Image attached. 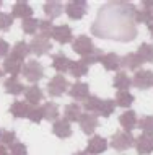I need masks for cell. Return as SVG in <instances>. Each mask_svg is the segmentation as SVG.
Returning a JSON list of instances; mask_svg holds the SVG:
<instances>
[{
    "instance_id": "obj_48",
    "label": "cell",
    "mask_w": 153,
    "mask_h": 155,
    "mask_svg": "<svg viewBox=\"0 0 153 155\" xmlns=\"http://www.w3.org/2000/svg\"><path fill=\"white\" fill-rule=\"evenodd\" d=\"M0 7H2V2H0Z\"/></svg>"
},
{
    "instance_id": "obj_25",
    "label": "cell",
    "mask_w": 153,
    "mask_h": 155,
    "mask_svg": "<svg viewBox=\"0 0 153 155\" xmlns=\"http://www.w3.org/2000/svg\"><path fill=\"white\" fill-rule=\"evenodd\" d=\"M41 111H43V118L46 121H57L59 119V106L52 101H47L41 106Z\"/></svg>"
},
{
    "instance_id": "obj_31",
    "label": "cell",
    "mask_w": 153,
    "mask_h": 155,
    "mask_svg": "<svg viewBox=\"0 0 153 155\" xmlns=\"http://www.w3.org/2000/svg\"><path fill=\"white\" fill-rule=\"evenodd\" d=\"M114 111H116V101L114 100H101L98 114L103 116V118H109Z\"/></svg>"
},
{
    "instance_id": "obj_26",
    "label": "cell",
    "mask_w": 153,
    "mask_h": 155,
    "mask_svg": "<svg viewBox=\"0 0 153 155\" xmlns=\"http://www.w3.org/2000/svg\"><path fill=\"white\" fill-rule=\"evenodd\" d=\"M81 116V106L78 103H70L65 106L64 110V118L69 121V123H77Z\"/></svg>"
},
{
    "instance_id": "obj_27",
    "label": "cell",
    "mask_w": 153,
    "mask_h": 155,
    "mask_svg": "<svg viewBox=\"0 0 153 155\" xmlns=\"http://www.w3.org/2000/svg\"><path fill=\"white\" fill-rule=\"evenodd\" d=\"M69 72H70V75H72V77L80 78V77H83V75L88 74V65H86L83 61H72Z\"/></svg>"
},
{
    "instance_id": "obj_38",
    "label": "cell",
    "mask_w": 153,
    "mask_h": 155,
    "mask_svg": "<svg viewBox=\"0 0 153 155\" xmlns=\"http://www.w3.org/2000/svg\"><path fill=\"white\" fill-rule=\"evenodd\" d=\"M16 142V134L13 131H2V136H0V144L5 145V147H11Z\"/></svg>"
},
{
    "instance_id": "obj_41",
    "label": "cell",
    "mask_w": 153,
    "mask_h": 155,
    "mask_svg": "<svg viewBox=\"0 0 153 155\" xmlns=\"http://www.w3.org/2000/svg\"><path fill=\"white\" fill-rule=\"evenodd\" d=\"M8 153L10 155H26L28 147L24 144H21V142H15V144L10 147V150H8Z\"/></svg>"
},
{
    "instance_id": "obj_29",
    "label": "cell",
    "mask_w": 153,
    "mask_h": 155,
    "mask_svg": "<svg viewBox=\"0 0 153 155\" xmlns=\"http://www.w3.org/2000/svg\"><path fill=\"white\" fill-rule=\"evenodd\" d=\"M134 95L130 93V91H117V95H116V106H121V108H130V104L134 103Z\"/></svg>"
},
{
    "instance_id": "obj_5",
    "label": "cell",
    "mask_w": 153,
    "mask_h": 155,
    "mask_svg": "<svg viewBox=\"0 0 153 155\" xmlns=\"http://www.w3.org/2000/svg\"><path fill=\"white\" fill-rule=\"evenodd\" d=\"M86 10H88V5L83 0H72L65 5V13L70 20H81L86 15Z\"/></svg>"
},
{
    "instance_id": "obj_24",
    "label": "cell",
    "mask_w": 153,
    "mask_h": 155,
    "mask_svg": "<svg viewBox=\"0 0 153 155\" xmlns=\"http://www.w3.org/2000/svg\"><path fill=\"white\" fill-rule=\"evenodd\" d=\"M30 110H31V106L26 101H13L10 106V114L13 116V118H18V119L20 118H28Z\"/></svg>"
},
{
    "instance_id": "obj_17",
    "label": "cell",
    "mask_w": 153,
    "mask_h": 155,
    "mask_svg": "<svg viewBox=\"0 0 153 155\" xmlns=\"http://www.w3.org/2000/svg\"><path fill=\"white\" fill-rule=\"evenodd\" d=\"M11 15H13V18H21V20L31 18L33 16V8L30 7L28 2L18 0V2L13 5V8H11Z\"/></svg>"
},
{
    "instance_id": "obj_23",
    "label": "cell",
    "mask_w": 153,
    "mask_h": 155,
    "mask_svg": "<svg viewBox=\"0 0 153 155\" xmlns=\"http://www.w3.org/2000/svg\"><path fill=\"white\" fill-rule=\"evenodd\" d=\"M130 85H132V78L126 72H117L114 75L113 87H114V88H117V91H129Z\"/></svg>"
},
{
    "instance_id": "obj_36",
    "label": "cell",
    "mask_w": 153,
    "mask_h": 155,
    "mask_svg": "<svg viewBox=\"0 0 153 155\" xmlns=\"http://www.w3.org/2000/svg\"><path fill=\"white\" fill-rule=\"evenodd\" d=\"M103 56H104V54H103V51H101V49H98V48H96L93 52H90L88 56H85L81 61H83L86 65H93V64H98V62H101Z\"/></svg>"
},
{
    "instance_id": "obj_43",
    "label": "cell",
    "mask_w": 153,
    "mask_h": 155,
    "mask_svg": "<svg viewBox=\"0 0 153 155\" xmlns=\"http://www.w3.org/2000/svg\"><path fill=\"white\" fill-rule=\"evenodd\" d=\"M142 7L147 8V10H151V12H153V0H143V2H142Z\"/></svg>"
},
{
    "instance_id": "obj_34",
    "label": "cell",
    "mask_w": 153,
    "mask_h": 155,
    "mask_svg": "<svg viewBox=\"0 0 153 155\" xmlns=\"http://www.w3.org/2000/svg\"><path fill=\"white\" fill-rule=\"evenodd\" d=\"M139 129L142 131V134H148V136H153V116H142L139 119Z\"/></svg>"
},
{
    "instance_id": "obj_40",
    "label": "cell",
    "mask_w": 153,
    "mask_h": 155,
    "mask_svg": "<svg viewBox=\"0 0 153 155\" xmlns=\"http://www.w3.org/2000/svg\"><path fill=\"white\" fill-rule=\"evenodd\" d=\"M28 119L31 121V123H34V124H39L41 121H43V111H41V108L38 106H31V110H30V114H28Z\"/></svg>"
},
{
    "instance_id": "obj_1",
    "label": "cell",
    "mask_w": 153,
    "mask_h": 155,
    "mask_svg": "<svg viewBox=\"0 0 153 155\" xmlns=\"http://www.w3.org/2000/svg\"><path fill=\"white\" fill-rule=\"evenodd\" d=\"M135 142V137L132 136V132H127V131H117L113 134L111 137V147L114 150H119V152H124V150L130 149Z\"/></svg>"
},
{
    "instance_id": "obj_8",
    "label": "cell",
    "mask_w": 153,
    "mask_h": 155,
    "mask_svg": "<svg viewBox=\"0 0 153 155\" xmlns=\"http://www.w3.org/2000/svg\"><path fill=\"white\" fill-rule=\"evenodd\" d=\"M78 123H80L81 131H83L86 136H91V134L96 131L98 124H100V119H98V114H94V113H81Z\"/></svg>"
},
{
    "instance_id": "obj_35",
    "label": "cell",
    "mask_w": 153,
    "mask_h": 155,
    "mask_svg": "<svg viewBox=\"0 0 153 155\" xmlns=\"http://www.w3.org/2000/svg\"><path fill=\"white\" fill-rule=\"evenodd\" d=\"M100 104H101V98H98V96H94V95H90L83 101V108H85L86 113H98Z\"/></svg>"
},
{
    "instance_id": "obj_9",
    "label": "cell",
    "mask_w": 153,
    "mask_h": 155,
    "mask_svg": "<svg viewBox=\"0 0 153 155\" xmlns=\"http://www.w3.org/2000/svg\"><path fill=\"white\" fill-rule=\"evenodd\" d=\"M107 147H109V144H107V140L103 136H91L88 140V144H86L85 152L88 155H100V153L104 152Z\"/></svg>"
},
{
    "instance_id": "obj_49",
    "label": "cell",
    "mask_w": 153,
    "mask_h": 155,
    "mask_svg": "<svg viewBox=\"0 0 153 155\" xmlns=\"http://www.w3.org/2000/svg\"><path fill=\"white\" fill-rule=\"evenodd\" d=\"M0 136H2V131H0Z\"/></svg>"
},
{
    "instance_id": "obj_19",
    "label": "cell",
    "mask_w": 153,
    "mask_h": 155,
    "mask_svg": "<svg viewBox=\"0 0 153 155\" xmlns=\"http://www.w3.org/2000/svg\"><path fill=\"white\" fill-rule=\"evenodd\" d=\"M3 88H5V91L8 95L18 96V95L24 93V88H26V87L18 80V77H10V78H7V80L3 82Z\"/></svg>"
},
{
    "instance_id": "obj_33",
    "label": "cell",
    "mask_w": 153,
    "mask_h": 155,
    "mask_svg": "<svg viewBox=\"0 0 153 155\" xmlns=\"http://www.w3.org/2000/svg\"><path fill=\"white\" fill-rule=\"evenodd\" d=\"M151 18H153V12L151 10H147V8H140V10H135L134 12V20H135V23H145L148 25L151 21Z\"/></svg>"
},
{
    "instance_id": "obj_7",
    "label": "cell",
    "mask_w": 153,
    "mask_h": 155,
    "mask_svg": "<svg viewBox=\"0 0 153 155\" xmlns=\"http://www.w3.org/2000/svg\"><path fill=\"white\" fill-rule=\"evenodd\" d=\"M132 85H135L139 90H147L153 87V72L148 69L137 70L132 78Z\"/></svg>"
},
{
    "instance_id": "obj_18",
    "label": "cell",
    "mask_w": 153,
    "mask_h": 155,
    "mask_svg": "<svg viewBox=\"0 0 153 155\" xmlns=\"http://www.w3.org/2000/svg\"><path fill=\"white\" fill-rule=\"evenodd\" d=\"M142 64H143V61L137 56V52H129L124 57H121V67H124V69L135 70L137 72V70H140Z\"/></svg>"
},
{
    "instance_id": "obj_11",
    "label": "cell",
    "mask_w": 153,
    "mask_h": 155,
    "mask_svg": "<svg viewBox=\"0 0 153 155\" xmlns=\"http://www.w3.org/2000/svg\"><path fill=\"white\" fill-rule=\"evenodd\" d=\"M134 145L139 155H150L153 152V136L140 134L139 137H135Z\"/></svg>"
},
{
    "instance_id": "obj_21",
    "label": "cell",
    "mask_w": 153,
    "mask_h": 155,
    "mask_svg": "<svg viewBox=\"0 0 153 155\" xmlns=\"http://www.w3.org/2000/svg\"><path fill=\"white\" fill-rule=\"evenodd\" d=\"M44 13H46L47 20H52L54 18H59V16L62 15V12H64V5H62L60 2H56V0H51V2H46L43 7Z\"/></svg>"
},
{
    "instance_id": "obj_28",
    "label": "cell",
    "mask_w": 153,
    "mask_h": 155,
    "mask_svg": "<svg viewBox=\"0 0 153 155\" xmlns=\"http://www.w3.org/2000/svg\"><path fill=\"white\" fill-rule=\"evenodd\" d=\"M11 54H13L15 57H18V59L24 61V57H28L31 54L30 44L24 43V41H18V43H15V46L11 48Z\"/></svg>"
},
{
    "instance_id": "obj_32",
    "label": "cell",
    "mask_w": 153,
    "mask_h": 155,
    "mask_svg": "<svg viewBox=\"0 0 153 155\" xmlns=\"http://www.w3.org/2000/svg\"><path fill=\"white\" fill-rule=\"evenodd\" d=\"M39 23H41V20L38 18H26V20H23V23H21V30L26 33V35H34L36 31L39 30Z\"/></svg>"
},
{
    "instance_id": "obj_44",
    "label": "cell",
    "mask_w": 153,
    "mask_h": 155,
    "mask_svg": "<svg viewBox=\"0 0 153 155\" xmlns=\"http://www.w3.org/2000/svg\"><path fill=\"white\" fill-rule=\"evenodd\" d=\"M0 155H10V153H8V150H7V147H5V145H2V144H0Z\"/></svg>"
},
{
    "instance_id": "obj_20",
    "label": "cell",
    "mask_w": 153,
    "mask_h": 155,
    "mask_svg": "<svg viewBox=\"0 0 153 155\" xmlns=\"http://www.w3.org/2000/svg\"><path fill=\"white\" fill-rule=\"evenodd\" d=\"M70 64H72V61H70L64 52H57V54H54V56H52V67H54V69H56L59 74L69 72Z\"/></svg>"
},
{
    "instance_id": "obj_45",
    "label": "cell",
    "mask_w": 153,
    "mask_h": 155,
    "mask_svg": "<svg viewBox=\"0 0 153 155\" xmlns=\"http://www.w3.org/2000/svg\"><path fill=\"white\" fill-rule=\"evenodd\" d=\"M147 28H148V31H150V35H151V38H153V18H151V21L147 25Z\"/></svg>"
},
{
    "instance_id": "obj_37",
    "label": "cell",
    "mask_w": 153,
    "mask_h": 155,
    "mask_svg": "<svg viewBox=\"0 0 153 155\" xmlns=\"http://www.w3.org/2000/svg\"><path fill=\"white\" fill-rule=\"evenodd\" d=\"M13 15L7 12H0V31H8L13 25Z\"/></svg>"
},
{
    "instance_id": "obj_14",
    "label": "cell",
    "mask_w": 153,
    "mask_h": 155,
    "mask_svg": "<svg viewBox=\"0 0 153 155\" xmlns=\"http://www.w3.org/2000/svg\"><path fill=\"white\" fill-rule=\"evenodd\" d=\"M24 100H26V103L30 104V106H36L39 101L44 100V93L38 85L26 87V88H24Z\"/></svg>"
},
{
    "instance_id": "obj_10",
    "label": "cell",
    "mask_w": 153,
    "mask_h": 155,
    "mask_svg": "<svg viewBox=\"0 0 153 155\" xmlns=\"http://www.w3.org/2000/svg\"><path fill=\"white\" fill-rule=\"evenodd\" d=\"M52 38L59 44H69L73 41V33L69 25H57L52 30Z\"/></svg>"
},
{
    "instance_id": "obj_13",
    "label": "cell",
    "mask_w": 153,
    "mask_h": 155,
    "mask_svg": "<svg viewBox=\"0 0 153 155\" xmlns=\"http://www.w3.org/2000/svg\"><path fill=\"white\" fill-rule=\"evenodd\" d=\"M69 95L72 96L77 101H85L90 96V87L85 82H75L73 85H70L69 88Z\"/></svg>"
},
{
    "instance_id": "obj_42",
    "label": "cell",
    "mask_w": 153,
    "mask_h": 155,
    "mask_svg": "<svg viewBox=\"0 0 153 155\" xmlns=\"http://www.w3.org/2000/svg\"><path fill=\"white\" fill-rule=\"evenodd\" d=\"M8 52H10V44H8L5 39H2V38H0V59L7 57Z\"/></svg>"
},
{
    "instance_id": "obj_16",
    "label": "cell",
    "mask_w": 153,
    "mask_h": 155,
    "mask_svg": "<svg viewBox=\"0 0 153 155\" xmlns=\"http://www.w3.org/2000/svg\"><path fill=\"white\" fill-rule=\"evenodd\" d=\"M119 123H121V126L124 127V131L132 132V129L137 127V123H139V119H137V113L132 111V110L124 111L122 114L119 116Z\"/></svg>"
},
{
    "instance_id": "obj_30",
    "label": "cell",
    "mask_w": 153,
    "mask_h": 155,
    "mask_svg": "<svg viewBox=\"0 0 153 155\" xmlns=\"http://www.w3.org/2000/svg\"><path fill=\"white\" fill-rule=\"evenodd\" d=\"M137 56L143 61V64L145 62H153V44L142 43L137 49Z\"/></svg>"
},
{
    "instance_id": "obj_2",
    "label": "cell",
    "mask_w": 153,
    "mask_h": 155,
    "mask_svg": "<svg viewBox=\"0 0 153 155\" xmlns=\"http://www.w3.org/2000/svg\"><path fill=\"white\" fill-rule=\"evenodd\" d=\"M21 74H23V77L26 78L28 82L36 83V82H39L41 78L44 77V67H43L41 62L33 59V61H28L26 64L23 65Z\"/></svg>"
},
{
    "instance_id": "obj_47",
    "label": "cell",
    "mask_w": 153,
    "mask_h": 155,
    "mask_svg": "<svg viewBox=\"0 0 153 155\" xmlns=\"http://www.w3.org/2000/svg\"><path fill=\"white\" fill-rule=\"evenodd\" d=\"M3 77V69H0V78Z\"/></svg>"
},
{
    "instance_id": "obj_12",
    "label": "cell",
    "mask_w": 153,
    "mask_h": 155,
    "mask_svg": "<svg viewBox=\"0 0 153 155\" xmlns=\"http://www.w3.org/2000/svg\"><path fill=\"white\" fill-rule=\"evenodd\" d=\"M23 61L18 59V57H15L13 54H8L5 57V61H3V72L10 74L11 77H16L18 74H21L23 70Z\"/></svg>"
},
{
    "instance_id": "obj_4",
    "label": "cell",
    "mask_w": 153,
    "mask_h": 155,
    "mask_svg": "<svg viewBox=\"0 0 153 155\" xmlns=\"http://www.w3.org/2000/svg\"><path fill=\"white\" fill-rule=\"evenodd\" d=\"M72 49H73V52L78 54V56L85 57V56H88L90 52H93L96 48H94L93 39L90 36L80 35V36H77L75 39L72 41Z\"/></svg>"
},
{
    "instance_id": "obj_3",
    "label": "cell",
    "mask_w": 153,
    "mask_h": 155,
    "mask_svg": "<svg viewBox=\"0 0 153 155\" xmlns=\"http://www.w3.org/2000/svg\"><path fill=\"white\" fill-rule=\"evenodd\" d=\"M69 88H70V83L64 75H54L51 80L47 82V93L52 98L62 96Z\"/></svg>"
},
{
    "instance_id": "obj_46",
    "label": "cell",
    "mask_w": 153,
    "mask_h": 155,
    "mask_svg": "<svg viewBox=\"0 0 153 155\" xmlns=\"http://www.w3.org/2000/svg\"><path fill=\"white\" fill-rule=\"evenodd\" d=\"M73 155H88V153H86V152H81V150H80V152H75Z\"/></svg>"
},
{
    "instance_id": "obj_6",
    "label": "cell",
    "mask_w": 153,
    "mask_h": 155,
    "mask_svg": "<svg viewBox=\"0 0 153 155\" xmlns=\"http://www.w3.org/2000/svg\"><path fill=\"white\" fill-rule=\"evenodd\" d=\"M30 49H31V52L34 54V56H46V54L52 49V44H51V39L46 36H34L33 38V41L30 43Z\"/></svg>"
},
{
    "instance_id": "obj_15",
    "label": "cell",
    "mask_w": 153,
    "mask_h": 155,
    "mask_svg": "<svg viewBox=\"0 0 153 155\" xmlns=\"http://www.w3.org/2000/svg\"><path fill=\"white\" fill-rule=\"evenodd\" d=\"M52 132L56 134L59 139H67V137L72 136V126H70V123L67 119H57L54 121L52 124Z\"/></svg>"
},
{
    "instance_id": "obj_39",
    "label": "cell",
    "mask_w": 153,
    "mask_h": 155,
    "mask_svg": "<svg viewBox=\"0 0 153 155\" xmlns=\"http://www.w3.org/2000/svg\"><path fill=\"white\" fill-rule=\"evenodd\" d=\"M52 30H54V25H52L51 20H41V23H39L41 36L51 38V36H52Z\"/></svg>"
},
{
    "instance_id": "obj_22",
    "label": "cell",
    "mask_w": 153,
    "mask_h": 155,
    "mask_svg": "<svg viewBox=\"0 0 153 155\" xmlns=\"http://www.w3.org/2000/svg\"><path fill=\"white\" fill-rule=\"evenodd\" d=\"M101 64L106 70H109V72H117L119 67H121V57H119L116 52H107V54L103 56Z\"/></svg>"
}]
</instances>
